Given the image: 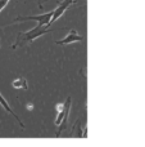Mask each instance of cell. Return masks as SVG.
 <instances>
[{
  "mask_svg": "<svg viewBox=\"0 0 145 147\" xmlns=\"http://www.w3.org/2000/svg\"><path fill=\"white\" fill-rule=\"evenodd\" d=\"M51 31H53V30H50V28H49V26H44V25H40V23H39V25L35 26L32 30L27 31V32H19V34H18L17 40H15V44L13 45V48H15V47H21V45H25L26 43H31V41H33L35 39L43 36L44 34L51 32Z\"/></svg>",
  "mask_w": 145,
  "mask_h": 147,
  "instance_id": "cell-1",
  "label": "cell"
},
{
  "mask_svg": "<svg viewBox=\"0 0 145 147\" xmlns=\"http://www.w3.org/2000/svg\"><path fill=\"white\" fill-rule=\"evenodd\" d=\"M71 103H72V98L68 97L66 99L63 105H59V107H57V117H55V125L58 127L57 130V137L62 134L63 130L67 129V123H68V115H69V110H71Z\"/></svg>",
  "mask_w": 145,
  "mask_h": 147,
  "instance_id": "cell-2",
  "label": "cell"
},
{
  "mask_svg": "<svg viewBox=\"0 0 145 147\" xmlns=\"http://www.w3.org/2000/svg\"><path fill=\"white\" fill-rule=\"evenodd\" d=\"M51 17H53V10L48 12V13H44V14H40V16H27V17L18 16V17L15 18V21H36V22H39L40 25L50 26Z\"/></svg>",
  "mask_w": 145,
  "mask_h": 147,
  "instance_id": "cell-3",
  "label": "cell"
},
{
  "mask_svg": "<svg viewBox=\"0 0 145 147\" xmlns=\"http://www.w3.org/2000/svg\"><path fill=\"white\" fill-rule=\"evenodd\" d=\"M73 3H76V1H74V0H63V1L59 3L58 7L53 10V17H51L50 23H54L57 20H58V18H61L62 16H63V13L66 12V10L68 9V8L71 7Z\"/></svg>",
  "mask_w": 145,
  "mask_h": 147,
  "instance_id": "cell-4",
  "label": "cell"
},
{
  "mask_svg": "<svg viewBox=\"0 0 145 147\" xmlns=\"http://www.w3.org/2000/svg\"><path fill=\"white\" fill-rule=\"evenodd\" d=\"M84 36L80 35L76 30H71L69 34L63 38L62 40H57L55 44H61V45H64V44H72V43H76V41H84Z\"/></svg>",
  "mask_w": 145,
  "mask_h": 147,
  "instance_id": "cell-5",
  "label": "cell"
},
{
  "mask_svg": "<svg viewBox=\"0 0 145 147\" xmlns=\"http://www.w3.org/2000/svg\"><path fill=\"white\" fill-rule=\"evenodd\" d=\"M0 105H1V106L3 107H4V109L5 110H7V111L8 112H9V114H12V116H14L15 117V119H17V121L18 123H19V125H21V127H25V125H23V123L22 121H21V120H19V117H18L17 116V114H15V112L14 111H13V110L12 109H10V106H9V103H8V102L7 101H5V98H4V97H3L1 96V93H0Z\"/></svg>",
  "mask_w": 145,
  "mask_h": 147,
  "instance_id": "cell-6",
  "label": "cell"
},
{
  "mask_svg": "<svg viewBox=\"0 0 145 147\" xmlns=\"http://www.w3.org/2000/svg\"><path fill=\"white\" fill-rule=\"evenodd\" d=\"M8 3H9V0H0V12H1V10L7 7Z\"/></svg>",
  "mask_w": 145,
  "mask_h": 147,
  "instance_id": "cell-7",
  "label": "cell"
},
{
  "mask_svg": "<svg viewBox=\"0 0 145 147\" xmlns=\"http://www.w3.org/2000/svg\"><path fill=\"white\" fill-rule=\"evenodd\" d=\"M37 3H39V8H43V3H44V0H37Z\"/></svg>",
  "mask_w": 145,
  "mask_h": 147,
  "instance_id": "cell-8",
  "label": "cell"
}]
</instances>
